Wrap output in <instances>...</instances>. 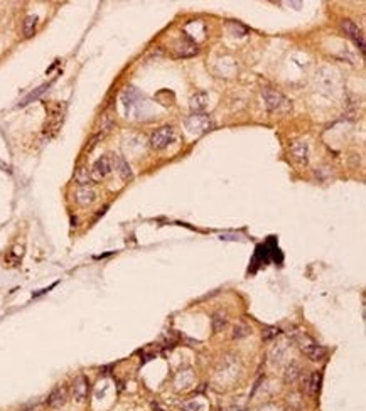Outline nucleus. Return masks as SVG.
<instances>
[{
  "label": "nucleus",
  "instance_id": "obj_1",
  "mask_svg": "<svg viewBox=\"0 0 366 411\" xmlns=\"http://www.w3.org/2000/svg\"><path fill=\"white\" fill-rule=\"evenodd\" d=\"M262 96H263V100H265L267 108H269L272 113H287V112H290L292 103L287 100V98L283 96L282 93L275 91V89H270V88H265L262 91Z\"/></svg>",
  "mask_w": 366,
  "mask_h": 411
},
{
  "label": "nucleus",
  "instance_id": "obj_2",
  "mask_svg": "<svg viewBox=\"0 0 366 411\" xmlns=\"http://www.w3.org/2000/svg\"><path fill=\"white\" fill-rule=\"evenodd\" d=\"M299 346H301V351L309 357L311 361H322L326 357V349L322 346H319L318 342L311 339L307 335H302L299 339Z\"/></svg>",
  "mask_w": 366,
  "mask_h": 411
},
{
  "label": "nucleus",
  "instance_id": "obj_3",
  "mask_svg": "<svg viewBox=\"0 0 366 411\" xmlns=\"http://www.w3.org/2000/svg\"><path fill=\"white\" fill-rule=\"evenodd\" d=\"M174 140V130L171 126H162V128L155 130L150 137V147L154 150H164L169 147Z\"/></svg>",
  "mask_w": 366,
  "mask_h": 411
},
{
  "label": "nucleus",
  "instance_id": "obj_4",
  "mask_svg": "<svg viewBox=\"0 0 366 411\" xmlns=\"http://www.w3.org/2000/svg\"><path fill=\"white\" fill-rule=\"evenodd\" d=\"M211 120H209L208 115L203 113H194L192 117H189L186 120V126L191 133H206L211 128Z\"/></svg>",
  "mask_w": 366,
  "mask_h": 411
},
{
  "label": "nucleus",
  "instance_id": "obj_5",
  "mask_svg": "<svg viewBox=\"0 0 366 411\" xmlns=\"http://www.w3.org/2000/svg\"><path fill=\"white\" fill-rule=\"evenodd\" d=\"M112 170H113L112 159H110L108 155H101V157L93 164V168H92V172H90V175H92V179H94V180H101V179L108 177V175L112 174Z\"/></svg>",
  "mask_w": 366,
  "mask_h": 411
},
{
  "label": "nucleus",
  "instance_id": "obj_6",
  "mask_svg": "<svg viewBox=\"0 0 366 411\" xmlns=\"http://www.w3.org/2000/svg\"><path fill=\"white\" fill-rule=\"evenodd\" d=\"M88 393H90L88 379H86L85 376H78L75 379V383H73V386H71L73 400H75L76 403H83L86 398H88Z\"/></svg>",
  "mask_w": 366,
  "mask_h": 411
},
{
  "label": "nucleus",
  "instance_id": "obj_7",
  "mask_svg": "<svg viewBox=\"0 0 366 411\" xmlns=\"http://www.w3.org/2000/svg\"><path fill=\"white\" fill-rule=\"evenodd\" d=\"M341 27H343V31L346 32V34L353 41H355L358 46H360L361 51H365L366 46H365V34H363V31H361V29L358 27L356 24L353 22V20H343V22H341Z\"/></svg>",
  "mask_w": 366,
  "mask_h": 411
},
{
  "label": "nucleus",
  "instance_id": "obj_8",
  "mask_svg": "<svg viewBox=\"0 0 366 411\" xmlns=\"http://www.w3.org/2000/svg\"><path fill=\"white\" fill-rule=\"evenodd\" d=\"M69 398V391L66 386H57V388L52 389V393L47 396V405L51 406V408H61V406L66 405V401H68Z\"/></svg>",
  "mask_w": 366,
  "mask_h": 411
},
{
  "label": "nucleus",
  "instance_id": "obj_9",
  "mask_svg": "<svg viewBox=\"0 0 366 411\" xmlns=\"http://www.w3.org/2000/svg\"><path fill=\"white\" fill-rule=\"evenodd\" d=\"M292 155H294L295 159L299 160V162L302 164H307L309 162V145H307L306 142H294L292 143Z\"/></svg>",
  "mask_w": 366,
  "mask_h": 411
},
{
  "label": "nucleus",
  "instance_id": "obj_10",
  "mask_svg": "<svg viewBox=\"0 0 366 411\" xmlns=\"http://www.w3.org/2000/svg\"><path fill=\"white\" fill-rule=\"evenodd\" d=\"M94 199H96V192H94L92 187H80V189L76 191V201H78V204L88 206V204L94 203Z\"/></svg>",
  "mask_w": 366,
  "mask_h": 411
},
{
  "label": "nucleus",
  "instance_id": "obj_11",
  "mask_svg": "<svg viewBox=\"0 0 366 411\" xmlns=\"http://www.w3.org/2000/svg\"><path fill=\"white\" fill-rule=\"evenodd\" d=\"M320 383H322V376H320V372H312L309 377H307V386H306V389H307V393L311 394L312 398H316L319 394L320 391Z\"/></svg>",
  "mask_w": 366,
  "mask_h": 411
},
{
  "label": "nucleus",
  "instance_id": "obj_12",
  "mask_svg": "<svg viewBox=\"0 0 366 411\" xmlns=\"http://www.w3.org/2000/svg\"><path fill=\"white\" fill-rule=\"evenodd\" d=\"M115 167H117L118 174H120V177H122L123 180H130L132 177H134L130 165L127 164V160L123 159L122 155H117V157H115Z\"/></svg>",
  "mask_w": 366,
  "mask_h": 411
},
{
  "label": "nucleus",
  "instance_id": "obj_13",
  "mask_svg": "<svg viewBox=\"0 0 366 411\" xmlns=\"http://www.w3.org/2000/svg\"><path fill=\"white\" fill-rule=\"evenodd\" d=\"M208 101H209V98H208L206 93H196L194 96L191 98V108H192V112L201 113L203 110H206Z\"/></svg>",
  "mask_w": 366,
  "mask_h": 411
},
{
  "label": "nucleus",
  "instance_id": "obj_14",
  "mask_svg": "<svg viewBox=\"0 0 366 411\" xmlns=\"http://www.w3.org/2000/svg\"><path fill=\"white\" fill-rule=\"evenodd\" d=\"M49 88H51V83H46V84L39 86L38 89H34V91H32L31 94H27V96L24 98L22 101H20V106H26V105H29V103H32V101H34V100H38V98H39V96H43V94L46 93Z\"/></svg>",
  "mask_w": 366,
  "mask_h": 411
},
{
  "label": "nucleus",
  "instance_id": "obj_15",
  "mask_svg": "<svg viewBox=\"0 0 366 411\" xmlns=\"http://www.w3.org/2000/svg\"><path fill=\"white\" fill-rule=\"evenodd\" d=\"M36 27H38V17H36V15H29V17L24 20V26H22L24 36H26V38H31V36H34Z\"/></svg>",
  "mask_w": 366,
  "mask_h": 411
},
{
  "label": "nucleus",
  "instance_id": "obj_16",
  "mask_svg": "<svg viewBox=\"0 0 366 411\" xmlns=\"http://www.w3.org/2000/svg\"><path fill=\"white\" fill-rule=\"evenodd\" d=\"M211 324H213V330L220 332V330H223L226 327V324H228V317H226L225 314H221V312H216L211 319Z\"/></svg>",
  "mask_w": 366,
  "mask_h": 411
},
{
  "label": "nucleus",
  "instance_id": "obj_17",
  "mask_svg": "<svg viewBox=\"0 0 366 411\" xmlns=\"http://www.w3.org/2000/svg\"><path fill=\"white\" fill-rule=\"evenodd\" d=\"M112 126H113V117L110 113H105L100 120V133L98 135H100V137H105V135L112 130Z\"/></svg>",
  "mask_w": 366,
  "mask_h": 411
},
{
  "label": "nucleus",
  "instance_id": "obj_18",
  "mask_svg": "<svg viewBox=\"0 0 366 411\" xmlns=\"http://www.w3.org/2000/svg\"><path fill=\"white\" fill-rule=\"evenodd\" d=\"M76 182L81 184V187H88L90 184H92V175H90V172L86 170V168H78L76 170V175H75Z\"/></svg>",
  "mask_w": 366,
  "mask_h": 411
},
{
  "label": "nucleus",
  "instance_id": "obj_19",
  "mask_svg": "<svg viewBox=\"0 0 366 411\" xmlns=\"http://www.w3.org/2000/svg\"><path fill=\"white\" fill-rule=\"evenodd\" d=\"M301 376V369H299V366L295 364V363H292L290 366H287V369H285V381L287 383H294L297 377Z\"/></svg>",
  "mask_w": 366,
  "mask_h": 411
},
{
  "label": "nucleus",
  "instance_id": "obj_20",
  "mask_svg": "<svg viewBox=\"0 0 366 411\" xmlns=\"http://www.w3.org/2000/svg\"><path fill=\"white\" fill-rule=\"evenodd\" d=\"M250 332H252V329L246 326L245 322H238L235 329H233V339H243V337L250 335Z\"/></svg>",
  "mask_w": 366,
  "mask_h": 411
},
{
  "label": "nucleus",
  "instance_id": "obj_21",
  "mask_svg": "<svg viewBox=\"0 0 366 411\" xmlns=\"http://www.w3.org/2000/svg\"><path fill=\"white\" fill-rule=\"evenodd\" d=\"M278 334H280V329H277V327H269L265 332L262 334V337L265 340H269V339H272V337H277Z\"/></svg>",
  "mask_w": 366,
  "mask_h": 411
},
{
  "label": "nucleus",
  "instance_id": "obj_22",
  "mask_svg": "<svg viewBox=\"0 0 366 411\" xmlns=\"http://www.w3.org/2000/svg\"><path fill=\"white\" fill-rule=\"evenodd\" d=\"M184 410L186 411H203V406L196 405V403L192 401V403H186V405H184Z\"/></svg>",
  "mask_w": 366,
  "mask_h": 411
},
{
  "label": "nucleus",
  "instance_id": "obj_23",
  "mask_svg": "<svg viewBox=\"0 0 366 411\" xmlns=\"http://www.w3.org/2000/svg\"><path fill=\"white\" fill-rule=\"evenodd\" d=\"M0 167H2L5 172H10V167H9V165H5V164H3V162H0Z\"/></svg>",
  "mask_w": 366,
  "mask_h": 411
},
{
  "label": "nucleus",
  "instance_id": "obj_24",
  "mask_svg": "<svg viewBox=\"0 0 366 411\" xmlns=\"http://www.w3.org/2000/svg\"><path fill=\"white\" fill-rule=\"evenodd\" d=\"M262 411H278V410L274 408V406H267V408H263Z\"/></svg>",
  "mask_w": 366,
  "mask_h": 411
}]
</instances>
